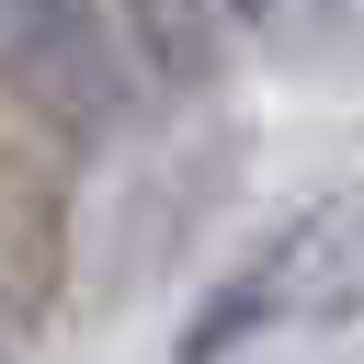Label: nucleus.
Returning <instances> with one entry per match:
<instances>
[{
	"label": "nucleus",
	"mask_w": 364,
	"mask_h": 364,
	"mask_svg": "<svg viewBox=\"0 0 364 364\" xmlns=\"http://www.w3.org/2000/svg\"><path fill=\"white\" fill-rule=\"evenodd\" d=\"M68 284V182L34 148H0V341H23Z\"/></svg>",
	"instance_id": "obj_3"
},
{
	"label": "nucleus",
	"mask_w": 364,
	"mask_h": 364,
	"mask_svg": "<svg viewBox=\"0 0 364 364\" xmlns=\"http://www.w3.org/2000/svg\"><path fill=\"white\" fill-rule=\"evenodd\" d=\"M114 23H125V46H136L148 80H171V91H205L216 80L228 0H114Z\"/></svg>",
	"instance_id": "obj_4"
},
{
	"label": "nucleus",
	"mask_w": 364,
	"mask_h": 364,
	"mask_svg": "<svg viewBox=\"0 0 364 364\" xmlns=\"http://www.w3.org/2000/svg\"><path fill=\"white\" fill-rule=\"evenodd\" d=\"M262 46H330L341 34V0H228Z\"/></svg>",
	"instance_id": "obj_5"
},
{
	"label": "nucleus",
	"mask_w": 364,
	"mask_h": 364,
	"mask_svg": "<svg viewBox=\"0 0 364 364\" xmlns=\"http://www.w3.org/2000/svg\"><path fill=\"white\" fill-rule=\"evenodd\" d=\"M0 80L68 136L102 148L125 125V80H114V34L91 0H0Z\"/></svg>",
	"instance_id": "obj_2"
},
{
	"label": "nucleus",
	"mask_w": 364,
	"mask_h": 364,
	"mask_svg": "<svg viewBox=\"0 0 364 364\" xmlns=\"http://www.w3.org/2000/svg\"><path fill=\"white\" fill-rule=\"evenodd\" d=\"M341 307H364V193L307 205L296 228H273L262 250H239V273L182 318V353L171 364H228L239 341L296 330V318H341Z\"/></svg>",
	"instance_id": "obj_1"
},
{
	"label": "nucleus",
	"mask_w": 364,
	"mask_h": 364,
	"mask_svg": "<svg viewBox=\"0 0 364 364\" xmlns=\"http://www.w3.org/2000/svg\"><path fill=\"white\" fill-rule=\"evenodd\" d=\"M0 364H11V341H0Z\"/></svg>",
	"instance_id": "obj_6"
}]
</instances>
